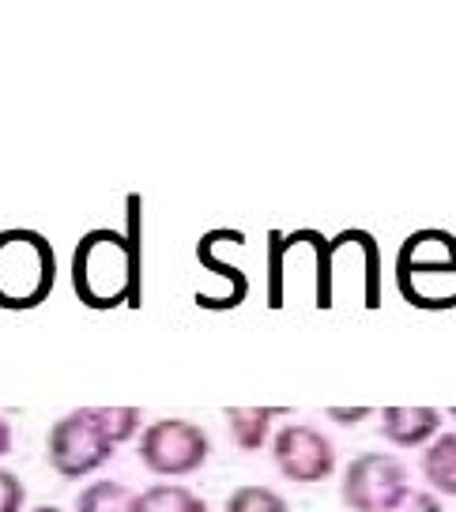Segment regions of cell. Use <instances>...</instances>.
Returning <instances> with one entry per match:
<instances>
[{
    "label": "cell",
    "instance_id": "13",
    "mask_svg": "<svg viewBox=\"0 0 456 512\" xmlns=\"http://www.w3.org/2000/svg\"><path fill=\"white\" fill-rule=\"evenodd\" d=\"M140 512H208V505L185 486H151L140 494Z\"/></svg>",
    "mask_w": 456,
    "mask_h": 512
},
{
    "label": "cell",
    "instance_id": "15",
    "mask_svg": "<svg viewBox=\"0 0 456 512\" xmlns=\"http://www.w3.org/2000/svg\"><path fill=\"white\" fill-rule=\"evenodd\" d=\"M223 512H291V509H287V497L268 490V486H238L227 497Z\"/></svg>",
    "mask_w": 456,
    "mask_h": 512
},
{
    "label": "cell",
    "instance_id": "2",
    "mask_svg": "<svg viewBox=\"0 0 456 512\" xmlns=\"http://www.w3.org/2000/svg\"><path fill=\"white\" fill-rule=\"evenodd\" d=\"M57 283V253L31 226L0 230V309L27 313L46 305Z\"/></svg>",
    "mask_w": 456,
    "mask_h": 512
},
{
    "label": "cell",
    "instance_id": "12",
    "mask_svg": "<svg viewBox=\"0 0 456 512\" xmlns=\"http://www.w3.org/2000/svg\"><path fill=\"white\" fill-rule=\"evenodd\" d=\"M76 512H140V494L125 482H91L76 497Z\"/></svg>",
    "mask_w": 456,
    "mask_h": 512
},
{
    "label": "cell",
    "instance_id": "9",
    "mask_svg": "<svg viewBox=\"0 0 456 512\" xmlns=\"http://www.w3.org/2000/svg\"><path fill=\"white\" fill-rule=\"evenodd\" d=\"M377 430L396 448H423L441 433V411L438 407H385Z\"/></svg>",
    "mask_w": 456,
    "mask_h": 512
},
{
    "label": "cell",
    "instance_id": "8",
    "mask_svg": "<svg viewBox=\"0 0 456 512\" xmlns=\"http://www.w3.org/2000/svg\"><path fill=\"white\" fill-rule=\"evenodd\" d=\"M230 241H245V234L242 230H227V226L200 234V241H196V260H200L204 272L219 275V279L227 283V302H223V309H238V305L245 302V294H249V275H245L238 264H227V260L219 256Z\"/></svg>",
    "mask_w": 456,
    "mask_h": 512
},
{
    "label": "cell",
    "instance_id": "21",
    "mask_svg": "<svg viewBox=\"0 0 456 512\" xmlns=\"http://www.w3.org/2000/svg\"><path fill=\"white\" fill-rule=\"evenodd\" d=\"M449 415H453V418H456V407H453V411H449Z\"/></svg>",
    "mask_w": 456,
    "mask_h": 512
},
{
    "label": "cell",
    "instance_id": "11",
    "mask_svg": "<svg viewBox=\"0 0 456 512\" xmlns=\"http://www.w3.org/2000/svg\"><path fill=\"white\" fill-rule=\"evenodd\" d=\"M423 475L434 494L456 497V433H438L423 452Z\"/></svg>",
    "mask_w": 456,
    "mask_h": 512
},
{
    "label": "cell",
    "instance_id": "19",
    "mask_svg": "<svg viewBox=\"0 0 456 512\" xmlns=\"http://www.w3.org/2000/svg\"><path fill=\"white\" fill-rule=\"evenodd\" d=\"M12 452V426H8V418H0V456H8Z\"/></svg>",
    "mask_w": 456,
    "mask_h": 512
},
{
    "label": "cell",
    "instance_id": "4",
    "mask_svg": "<svg viewBox=\"0 0 456 512\" xmlns=\"http://www.w3.org/2000/svg\"><path fill=\"white\" fill-rule=\"evenodd\" d=\"M212 456V441L208 433L200 430L189 418H159L144 426L140 437V464L151 475H163V479H181V475H193L204 467V460Z\"/></svg>",
    "mask_w": 456,
    "mask_h": 512
},
{
    "label": "cell",
    "instance_id": "14",
    "mask_svg": "<svg viewBox=\"0 0 456 512\" xmlns=\"http://www.w3.org/2000/svg\"><path fill=\"white\" fill-rule=\"evenodd\" d=\"M98 418V426L106 430V437L114 441V445H125L132 441L136 433L144 430V415H140V407H91Z\"/></svg>",
    "mask_w": 456,
    "mask_h": 512
},
{
    "label": "cell",
    "instance_id": "16",
    "mask_svg": "<svg viewBox=\"0 0 456 512\" xmlns=\"http://www.w3.org/2000/svg\"><path fill=\"white\" fill-rule=\"evenodd\" d=\"M23 501H27V486L16 471L0 467V512H23Z\"/></svg>",
    "mask_w": 456,
    "mask_h": 512
},
{
    "label": "cell",
    "instance_id": "10",
    "mask_svg": "<svg viewBox=\"0 0 456 512\" xmlns=\"http://www.w3.org/2000/svg\"><path fill=\"white\" fill-rule=\"evenodd\" d=\"M279 415H287L283 407H227V426H230V441L245 452H257L264 448L268 433H272V422Z\"/></svg>",
    "mask_w": 456,
    "mask_h": 512
},
{
    "label": "cell",
    "instance_id": "18",
    "mask_svg": "<svg viewBox=\"0 0 456 512\" xmlns=\"http://www.w3.org/2000/svg\"><path fill=\"white\" fill-rule=\"evenodd\" d=\"M325 415L332 418V422H340V426H355V422H366L374 411H370V407H328Z\"/></svg>",
    "mask_w": 456,
    "mask_h": 512
},
{
    "label": "cell",
    "instance_id": "3",
    "mask_svg": "<svg viewBox=\"0 0 456 512\" xmlns=\"http://www.w3.org/2000/svg\"><path fill=\"white\" fill-rule=\"evenodd\" d=\"M114 441L98 426L91 407H80L72 415L57 418L46 437V460L61 479H83L114 456Z\"/></svg>",
    "mask_w": 456,
    "mask_h": 512
},
{
    "label": "cell",
    "instance_id": "20",
    "mask_svg": "<svg viewBox=\"0 0 456 512\" xmlns=\"http://www.w3.org/2000/svg\"><path fill=\"white\" fill-rule=\"evenodd\" d=\"M31 512H61L57 505H38V509H31Z\"/></svg>",
    "mask_w": 456,
    "mask_h": 512
},
{
    "label": "cell",
    "instance_id": "1",
    "mask_svg": "<svg viewBox=\"0 0 456 512\" xmlns=\"http://www.w3.org/2000/svg\"><path fill=\"white\" fill-rule=\"evenodd\" d=\"M140 196H129V230L95 226L87 230L72 249V290L87 309L106 313L117 305L140 309Z\"/></svg>",
    "mask_w": 456,
    "mask_h": 512
},
{
    "label": "cell",
    "instance_id": "17",
    "mask_svg": "<svg viewBox=\"0 0 456 512\" xmlns=\"http://www.w3.org/2000/svg\"><path fill=\"white\" fill-rule=\"evenodd\" d=\"M385 512H445V509H441V501L434 490H408V494Z\"/></svg>",
    "mask_w": 456,
    "mask_h": 512
},
{
    "label": "cell",
    "instance_id": "6",
    "mask_svg": "<svg viewBox=\"0 0 456 512\" xmlns=\"http://www.w3.org/2000/svg\"><path fill=\"white\" fill-rule=\"evenodd\" d=\"M272 456H276L283 479L298 482V486L325 482L336 471V448L313 426H283L272 441Z\"/></svg>",
    "mask_w": 456,
    "mask_h": 512
},
{
    "label": "cell",
    "instance_id": "5",
    "mask_svg": "<svg viewBox=\"0 0 456 512\" xmlns=\"http://www.w3.org/2000/svg\"><path fill=\"white\" fill-rule=\"evenodd\" d=\"M408 490V467L385 452H362L343 467L340 497L351 512H385Z\"/></svg>",
    "mask_w": 456,
    "mask_h": 512
},
{
    "label": "cell",
    "instance_id": "7",
    "mask_svg": "<svg viewBox=\"0 0 456 512\" xmlns=\"http://www.w3.org/2000/svg\"><path fill=\"white\" fill-rule=\"evenodd\" d=\"M430 275H456V234L449 230H415L396 253V287L408 302Z\"/></svg>",
    "mask_w": 456,
    "mask_h": 512
}]
</instances>
